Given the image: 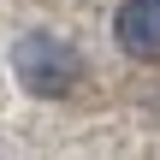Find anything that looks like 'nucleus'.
Masks as SVG:
<instances>
[{
  "label": "nucleus",
  "instance_id": "1",
  "mask_svg": "<svg viewBox=\"0 0 160 160\" xmlns=\"http://www.w3.org/2000/svg\"><path fill=\"white\" fill-rule=\"evenodd\" d=\"M18 77L36 89V95H65L77 83V53L59 42V36H24L18 42Z\"/></svg>",
  "mask_w": 160,
  "mask_h": 160
},
{
  "label": "nucleus",
  "instance_id": "2",
  "mask_svg": "<svg viewBox=\"0 0 160 160\" xmlns=\"http://www.w3.org/2000/svg\"><path fill=\"white\" fill-rule=\"evenodd\" d=\"M119 42L142 59H160V0H125L119 18H113Z\"/></svg>",
  "mask_w": 160,
  "mask_h": 160
}]
</instances>
